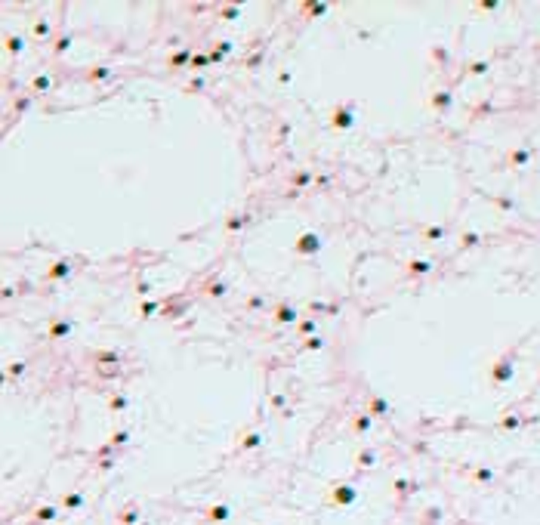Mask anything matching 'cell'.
Listing matches in <instances>:
<instances>
[{"label":"cell","instance_id":"cell-54","mask_svg":"<svg viewBox=\"0 0 540 525\" xmlns=\"http://www.w3.org/2000/svg\"><path fill=\"white\" fill-rule=\"evenodd\" d=\"M518 423H522V420H518V417H506V420H503V423H500V426H503V429H516V426H518Z\"/></svg>","mask_w":540,"mask_h":525},{"label":"cell","instance_id":"cell-42","mask_svg":"<svg viewBox=\"0 0 540 525\" xmlns=\"http://www.w3.org/2000/svg\"><path fill=\"white\" fill-rule=\"evenodd\" d=\"M25 368H28L25 361H10V365H6V377H22Z\"/></svg>","mask_w":540,"mask_h":525},{"label":"cell","instance_id":"cell-39","mask_svg":"<svg viewBox=\"0 0 540 525\" xmlns=\"http://www.w3.org/2000/svg\"><path fill=\"white\" fill-rule=\"evenodd\" d=\"M432 59H436V62H438V65L444 68L448 62H451V53H448L444 47H432Z\"/></svg>","mask_w":540,"mask_h":525},{"label":"cell","instance_id":"cell-45","mask_svg":"<svg viewBox=\"0 0 540 525\" xmlns=\"http://www.w3.org/2000/svg\"><path fill=\"white\" fill-rule=\"evenodd\" d=\"M262 306H266V297H262V294H250V297H247V309H262Z\"/></svg>","mask_w":540,"mask_h":525},{"label":"cell","instance_id":"cell-3","mask_svg":"<svg viewBox=\"0 0 540 525\" xmlns=\"http://www.w3.org/2000/svg\"><path fill=\"white\" fill-rule=\"evenodd\" d=\"M321 235L315 232H302L300 238L294 241V253H300V257H315V253H321Z\"/></svg>","mask_w":540,"mask_h":525},{"label":"cell","instance_id":"cell-37","mask_svg":"<svg viewBox=\"0 0 540 525\" xmlns=\"http://www.w3.org/2000/svg\"><path fill=\"white\" fill-rule=\"evenodd\" d=\"M478 241H482V235H478V232H463V235H460V247H466V250L476 247Z\"/></svg>","mask_w":540,"mask_h":525},{"label":"cell","instance_id":"cell-25","mask_svg":"<svg viewBox=\"0 0 540 525\" xmlns=\"http://www.w3.org/2000/svg\"><path fill=\"white\" fill-rule=\"evenodd\" d=\"M355 463L362 466V469H370V466L376 463V451H370V448H362V451H358V457H355Z\"/></svg>","mask_w":540,"mask_h":525},{"label":"cell","instance_id":"cell-30","mask_svg":"<svg viewBox=\"0 0 540 525\" xmlns=\"http://www.w3.org/2000/svg\"><path fill=\"white\" fill-rule=\"evenodd\" d=\"M127 405H130V399L124 392H112V395H108V408H112V411H127Z\"/></svg>","mask_w":540,"mask_h":525},{"label":"cell","instance_id":"cell-12","mask_svg":"<svg viewBox=\"0 0 540 525\" xmlns=\"http://www.w3.org/2000/svg\"><path fill=\"white\" fill-rule=\"evenodd\" d=\"M192 59H194V47H182L167 59V65L170 68H186V65H192Z\"/></svg>","mask_w":540,"mask_h":525},{"label":"cell","instance_id":"cell-29","mask_svg":"<svg viewBox=\"0 0 540 525\" xmlns=\"http://www.w3.org/2000/svg\"><path fill=\"white\" fill-rule=\"evenodd\" d=\"M62 506H65V510H78V506H84V491H68L62 497Z\"/></svg>","mask_w":540,"mask_h":525},{"label":"cell","instance_id":"cell-35","mask_svg":"<svg viewBox=\"0 0 540 525\" xmlns=\"http://www.w3.org/2000/svg\"><path fill=\"white\" fill-rule=\"evenodd\" d=\"M302 349L321 352V349H324V337H318V334H315V337H306V340H302Z\"/></svg>","mask_w":540,"mask_h":525},{"label":"cell","instance_id":"cell-47","mask_svg":"<svg viewBox=\"0 0 540 525\" xmlns=\"http://www.w3.org/2000/svg\"><path fill=\"white\" fill-rule=\"evenodd\" d=\"M182 312H186V303H179V306H167V309H164V318H179Z\"/></svg>","mask_w":540,"mask_h":525},{"label":"cell","instance_id":"cell-52","mask_svg":"<svg viewBox=\"0 0 540 525\" xmlns=\"http://www.w3.org/2000/svg\"><path fill=\"white\" fill-rule=\"evenodd\" d=\"M494 204H497V207H503V210H512V207H516V204L510 201V198H494Z\"/></svg>","mask_w":540,"mask_h":525},{"label":"cell","instance_id":"cell-2","mask_svg":"<svg viewBox=\"0 0 540 525\" xmlns=\"http://www.w3.org/2000/svg\"><path fill=\"white\" fill-rule=\"evenodd\" d=\"M512 374H516V349L503 352V355L494 361V368H491V383H494V386H503V383H510V380H512Z\"/></svg>","mask_w":540,"mask_h":525},{"label":"cell","instance_id":"cell-32","mask_svg":"<svg viewBox=\"0 0 540 525\" xmlns=\"http://www.w3.org/2000/svg\"><path fill=\"white\" fill-rule=\"evenodd\" d=\"M528 158H531V149H516V152L510 155V164H512V167H522V164H528Z\"/></svg>","mask_w":540,"mask_h":525},{"label":"cell","instance_id":"cell-58","mask_svg":"<svg viewBox=\"0 0 540 525\" xmlns=\"http://www.w3.org/2000/svg\"><path fill=\"white\" fill-rule=\"evenodd\" d=\"M139 525H154V522H139Z\"/></svg>","mask_w":540,"mask_h":525},{"label":"cell","instance_id":"cell-53","mask_svg":"<svg viewBox=\"0 0 540 525\" xmlns=\"http://www.w3.org/2000/svg\"><path fill=\"white\" fill-rule=\"evenodd\" d=\"M148 291H152V284H148V281H136V294H142V297H146Z\"/></svg>","mask_w":540,"mask_h":525},{"label":"cell","instance_id":"cell-16","mask_svg":"<svg viewBox=\"0 0 540 525\" xmlns=\"http://www.w3.org/2000/svg\"><path fill=\"white\" fill-rule=\"evenodd\" d=\"M300 10H302L306 16H312V19H318V16H324V13L330 10V4H321V0H302Z\"/></svg>","mask_w":540,"mask_h":525},{"label":"cell","instance_id":"cell-46","mask_svg":"<svg viewBox=\"0 0 540 525\" xmlns=\"http://www.w3.org/2000/svg\"><path fill=\"white\" fill-rule=\"evenodd\" d=\"M201 90H204V78H192L186 84V93H201Z\"/></svg>","mask_w":540,"mask_h":525},{"label":"cell","instance_id":"cell-56","mask_svg":"<svg viewBox=\"0 0 540 525\" xmlns=\"http://www.w3.org/2000/svg\"><path fill=\"white\" fill-rule=\"evenodd\" d=\"M287 133H290V124H281V127H278V136H281V139H284V136H287Z\"/></svg>","mask_w":540,"mask_h":525},{"label":"cell","instance_id":"cell-24","mask_svg":"<svg viewBox=\"0 0 540 525\" xmlns=\"http://www.w3.org/2000/svg\"><path fill=\"white\" fill-rule=\"evenodd\" d=\"M68 47H71V34H68V31H62L59 38L52 41V56H65Z\"/></svg>","mask_w":540,"mask_h":525},{"label":"cell","instance_id":"cell-55","mask_svg":"<svg viewBox=\"0 0 540 525\" xmlns=\"http://www.w3.org/2000/svg\"><path fill=\"white\" fill-rule=\"evenodd\" d=\"M497 7H500L497 0H482V4H478V10H497Z\"/></svg>","mask_w":540,"mask_h":525},{"label":"cell","instance_id":"cell-15","mask_svg":"<svg viewBox=\"0 0 540 525\" xmlns=\"http://www.w3.org/2000/svg\"><path fill=\"white\" fill-rule=\"evenodd\" d=\"M368 414H370V417H386V414H389L386 399H380L376 392H370V395H368Z\"/></svg>","mask_w":540,"mask_h":525},{"label":"cell","instance_id":"cell-38","mask_svg":"<svg viewBox=\"0 0 540 525\" xmlns=\"http://www.w3.org/2000/svg\"><path fill=\"white\" fill-rule=\"evenodd\" d=\"M127 439H130V429H118V432H112V436H108V445H112V448H120Z\"/></svg>","mask_w":540,"mask_h":525},{"label":"cell","instance_id":"cell-1","mask_svg":"<svg viewBox=\"0 0 540 525\" xmlns=\"http://www.w3.org/2000/svg\"><path fill=\"white\" fill-rule=\"evenodd\" d=\"M355 108H358V102H340V105H334L330 108V127L334 130H352L355 127Z\"/></svg>","mask_w":540,"mask_h":525},{"label":"cell","instance_id":"cell-36","mask_svg":"<svg viewBox=\"0 0 540 525\" xmlns=\"http://www.w3.org/2000/svg\"><path fill=\"white\" fill-rule=\"evenodd\" d=\"M207 65H210V56H207V53H194V59H192L188 71H204Z\"/></svg>","mask_w":540,"mask_h":525},{"label":"cell","instance_id":"cell-9","mask_svg":"<svg viewBox=\"0 0 540 525\" xmlns=\"http://www.w3.org/2000/svg\"><path fill=\"white\" fill-rule=\"evenodd\" d=\"M71 269H74V263H71L68 257H62V260H56V263H52V266L46 269V275H44V278H46V281H62V278H68V275H71Z\"/></svg>","mask_w":540,"mask_h":525},{"label":"cell","instance_id":"cell-23","mask_svg":"<svg viewBox=\"0 0 540 525\" xmlns=\"http://www.w3.org/2000/svg\"><path fill=\"white\" fill-rule=\"evenodd\" d=\"M4 44H6V53H10V56H19V53L25 50V41L19 38V34H6Z\"/></svg>","mask_w":540,"mask_h":525},{"label":"cell","instance_id":"cell-22","mask_svg":"<svg viewBox=\"0 0 540 525\" xmlns=\"http://www.w3.org/2000/svg\"><path fill=\"white\" fill-rule=\"evenodd\" d=\"M370 426H374V417L368 411H362V414H355V417H352V429L355 432H368Z\"/></svg>","mask_w":540,"mask_h":525},{"label":"cell","instance_id":"cell-44","mask_svg":"<svg viewBox=\"0 0 540 525\" xmlns=\"http://www.w3.org/2000/svg\"><path fill=\"white\" fill-rule=\"evenodd\" d=\"M438 519H442V510H438V506H426L423 522H426V525H432V522H438Z\"/></svg>","mask_w":540,"mask_h":525},{"label":"cell","instance_id":"cell-19","mask_svg":"<svg viewBox=\"0 0 540 525\" xmlns=\"http://www.w3.org/2000/svg\"><path fill=\"white\" fill-rule=\"evenodd\" d=\"M50 87H52V78L46 75V71H44V75H34V78H31V93H34V96H38V93H46Z\"/></svg>","mask_w":540,"mask_h":525},{"label":"cell","instance_id":"cell-27","mask_svg":"<svg viewBox=\"0 0 540 525\" xmlns=\"http://www.w3.org/2000/svg\"><path fill=\"white\" fill-rule=\"evenodd\" d=\"M31 28H34V38H40V41H50V38H52V25H50L46 19H38Z\"/></svg>","mask_w":540,"mask_h":525},{"label":"cell","instance_id":"cell-21","mask_svg":"<svg viewBox=\"0 0 540 525\" xmlns=\"http://www.w3.org/2000/svg\"><path fill=\"white\" fill-rule=\"evenodd\" d=\"M260 442H262V432L254 426V429H250L247 436L241 439V451H254V448H260Z\"/></svg>","mask_w":540,"mask_h":525},{"label":"cell","instance_id":"cell-14","mask_svg":"<svg viewBox=\"0 0 540 525\" xmlns=\"http://www.w3.org/2000/svg\"><path fill=\"white\" fill-rule=\"evenodd\" d=\"M404 269H408V278H423V275H429L436 266H432V260H410Z\"/></svg>","mask_w":540,"mask_h":525},{"label":"cell","instance_id":"cell-7","mask_svg":"<svg viewBox=\"0 0 540 525\" xmlns=\"http://www.w3.org/2000/svg\"><path fill=\"white\" fill-rule=\"evenodd\" d=\"M71 331H74V318H52L50 328H46V337H50V340H62V337H68Z\"/></svg>","mask_w":540,"mask_h":525},{"label":"cell","instance_id":"cell-49","mask_svg":"<svg viewBox=\"0 0 540 525\" xmlns=\"http://www.w3.org/2000/svg\"><path fill=\"white\" fill-rule=\"evenodd\" d=\"M284 405H287V395H284V392H275V395H272V408H278V411H281Z\"/></svg>","mask_w":540,"mask_h":525},{"label":"cell","instance_id":"cell-34","mask_svg":"<svg viewBox=\"0 0 540 525\" xmlns=\"http://www.w3.org/2000/svg\"><path fill=\"white\" fill-rule=\"evenodd\" d=\"M158 309H160V303H158V300H146V303H139V315H142V318H152Z\"/></svg>","mask_w":540,"mask_h":525},{"label":"cell","instance_id":"cell-6","mask_svg":"<svg viewBox=\"0 0 540 525\" xmlns=\"http://www.w3.org/2000/svg\"><path fill=\"white\" fill-rule=\"evenodd\" d=\"M250 223H254V213H247V210H241V213H228L226 216V232L228 235H235V232H241V229H247Z\"/></svg>","mask_w":540,"mask_h":525},{"label":"cell","instance_id":"cell-40","mask_svg":"<svg viewBox=\"0 0 540 525\" xmlns=\"http://www.w3.org/2000/svg\"><path fill=\"white\" fill-rule=\"evenodd\" d=\"M484 71H488V62L484 59H478V62H470L463 68V75H484Z\"/></svg>","mask_w":540,"mask_h":525},{"label":"cell","instance_id":"cell-18","mask_svg":"<svg viewBox=\"0 0 540 525\" xmlns=\"http://www.w3.org/2000/svg\"><path fill=\"white\" fill-rule=\"evenodd\" d=\"M309 183H315V173H312V170H294V173H290V186H294L296 192L306 189Z\"/></svg>","mask_w":540,"mask_h":525},{"label":"cell","instance_id":"cell-43","mask_svg":"<svg viewBox=\"0 0 540 525\" xmlns=\"http://www.w3.org/2000/svg\"><path fill=\"white\" fill-rule=\"evenodd\" d=\"M31 102H34V96H22V99H16V105H12V108H16V115H25L28 108H31Z\"/></svg>","mask_w":540,"mask_h":525},{"label":"cell","instance_id":"cell-11","mask_svg":"<svg viewBox=\"0 0 540 525\" xmlns=\"http://www.w3.org/2000/svg\"><path fill=\"white\" fill-rule=\"evenodd\" d=\"M90 84H99V81H112L114 78V68L112 65H93V68H86V75H84Z\"/></svg>","mask_w":540,"mask_h":525},{"label":"cell","instance_id":"cell-41","mask_svg":"<svg viewBox=\"0 0 540 525\" xmlns=\"http://www.w3.org/2000/svg\"><path fill=\"white\" fill-rule=\"evenodd\" d=\"M238 16H241V7H238V4H232V7H222V10H220V19H226V22L238 19Z\"/></svg>","mask_w":540,"mask_h":525},{"label":"cell","instance_id":"cell-13","mask_svg":"<svg viewBox=\"0 0 540 525\" xmlns=\"http://www.w3.org/2000/svg\"><path fill=\"white\" fill-rule=\"evenodd\" d=\"M232 50H235V44H232V41H220V44H213V50H207V56H210V65H220V62H222V59L228 56Z\"/></svg>","mask_w":540,"mask_h":525},{"label":"cell","instance_id":"cell-20","mask_svg":"<svg viewBox=\"0 0 540 525\" xmlns=\"http://www.w3.org/2000/svg\"><path fill=\"white\" fill-rule=\"evenodd\" d=\"M118 522H120V525H139V522H142V513L136 510V506H127V510L118 513Z\"/></svg>","mask_w":540,"mask_h":525},{"label":"cell","instance_id":"cell-28","mask_svg":"<svg viewBox=\"0 0 540 525\" xmlns=\"http://www.w3.org/2000/svg\"><path fill=\"white\" fill-rule=\"evenodd\" d=\"M228 516H232V510H228L226 503H220V506H210V510H207V519H210V522H226Z\"/></svg>","mask_w":540,"mask_h":525},{"label":"cell","instance_id":"cell-48","mask_svg":"<svg viewBox=\"0 0 540 525\" xmlns=\"http://www.w3.org/2000/svg\"><path fill=\"white\" fill-rule=\"evenodd\" d=\"M96 374H99V377H105V380H112V377H118V374H120V365H114V368H96Z\"/></svg>","mask_w":540,"mask_h":525},{"label":"cell","instance_id":"cell-5","mask_svg":"<svg viewBox=\"0 0 540 525\" xmlns=\"http://www.w3.org/2000/svg\"><path fill=\"white\" fill-rule=\"evenodd\" d=\"M358 500V488L355 485H336L330 491V506H349Z\"/></svg>","mask_w":540,"mask_h":525},{"label":"cell","instance_id":"cell-50","mask_svg":"<svg viewBox=\"0 0 540 525\" xmlns=\"http://www.w3.org/2000/svg\"><path fill=\"white\" fill-rule=\"evenodd\" d=\"M108 469H114V457H102L99 460V473H108Z\"/></svg>","mask_w":540,"mask_h":525},{"label":"cell","instance_id":"cell-57","mask_svg":"<svg viewBox=\"0 0 540 525\" xmlns=\"http://www.w3.org/2000/svg\"><path fill=\"white\" fill-rule=\"evenodd\" d=\"M256 65H260V53H256V56H250V59H247V68H256Z\"/></svg>","mask_w":540,"mask_h":525},{"label":"cell","instance_id":"cell-4","mask_svg":"<svg viewBox=\"0 0 540 525\" xmlns=\"http://www.w3.org/2000/svg\"><path fill=\"white\" fill-rule=\"evenodd\" d=\"M86 358L93 361L96 368H114V365L124 361V352L120 349H93V352H86Z\"/></svg>","mask_w":540,"mask_h":525},{"label":"cell","instance_id":"cell-51","mask_svg":"<svg viewBox=\"0 0 540 525\" xmlns=\"http://www.w3.org/2000/svg\"><path fill=\"white\" fill-rule=\"evenodd\" d=\"M476 479H478V482H491L494 473H491V469H476Z\"/></svg>","mask_w":540,"mask_h":525},{"label":"cell","instance_id":"cell-33","mask_svg":"<svg viewBox=\"0 0 540 525\" xmlns=\"http://www.w3.org/2000/svg\"><path fill=\"white\" fill-rule=\"evenodd\" d=\"M315 328H318V321H315V318H302V321L296 324V331H300L302 337H315Z\"/></svg>","mask_w":540,"mask_h":525},{"label":"cell","instance_id":"cell-17","mask_svg":"<svg viewBox=\"0 0 540 525\" xmlns=\"http://www.w3.org/2000/svg\"><path fill=\"white\" fill-rule=\"evenodd\" d=\"M226 291H228V284L222 281V278H213V281H207L204 287H201V294H207V297H226Z\"/></svg>","mask_w":540,"mask_h":525},{"label":"cell","instance_id":"cell-31","mask_svg":"<svg viewBox=\"0 0 540 525\" xmlns=\"http://www.w3.org/2000/svg\"><path fill=\"white\" fill-rule=\"evenodd\" d=\"M56 516H59V513H56V506H50V503H46V506H38V510H34V519H38V522H52Z\"/></svg>","mask_w":540,"mask_h":525},{"label":"cell","instance_id":"cell-26","mask_svg":"<svg viewBox=\"0 0 540 525\" xmlns=\"http://www.w3.org/2000/svg\"><path fill=\"white\" fill-rule=\"evenodd\" d=\"M448 235V226H426L423 229V241H442Z\"/></svg>","mask_w":540,"mask_h":525},{"label":"cell","instance_id":"cell-8","mask_svg":"<svg viewBox=\"0 0 540 525\" xmlns=\"http://www.w3.org/2000/svg\"><path fill=\"white\" fill-rule=\"evenodd\" d=\"M296 318H300V312L294 309L290 303H278L275 309H272V321H275V324H300Z\"/></svg>","mask_w":540,"mask_h":525},{"label":"cell","instance_id":"cell-10","mask_svg":"<svg viewBox=\"0 0 540 525\" xmlns=\"http://www.w3.org/2000/svg\"><path fill=\"white\" fill-rule=\"evenodd\" d=\"M429 105L436 108V112H448V108L454 105V90H451V87L436 90V93H432V99H429Z\"/></svg>","mask_w":540,"mask_h":525}]
</instances>
